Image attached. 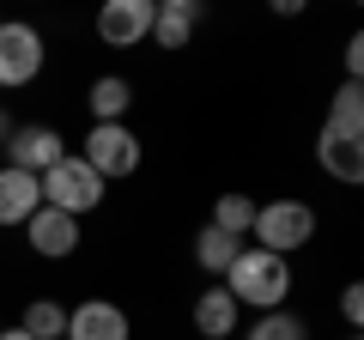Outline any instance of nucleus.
<instances>
[{"instance_id":"b1692460","label":"nucleus","mask_w":364,"mask_h":340,"mask_svg":"<svg viewBox=\"0 0 364 340\" xmlns=\"http://www.w3.org/2000/svg\"><path fill=\"white\" fill-rule=\"evenodd\" d=\"M352 340H358V334H352Z\"/></svg>"},{"instance_id":"6ab92c4d","label":"nucleus","mask_w":364,"mask_h":340,"mask_svg":"<svg viewBox=\"0 0 364 340\" xmlns=\"http://www.w3.org/2000/svg\"><path fill=\"white\" fill-rule=\"evenodd\" d=\"M243 340H310V328H304L298 310H267V316H255V322H249Z\"/></svg>"},{"instance_id":"ddd939ff","label":"nucleus","mask_w":364,"mask_h":340,"mask_svg":"<svg viewBox=\"0 0 364 340\" xmlns=\"http://www.w3.org/2000/svg\"><path fill=\"white\" fill-rule=\"evenodd\" d=\"M195 25H200V0H158V13H152V43H158V49H188Z\"/></svg>"},{"instance_id":"6e6552de","label":"nucleus","mask_w":364,"mask_h":340,"mask_svg":"<svg viewBox=\"0 0 364 340\" xmlns=\"http://www.w3.org/2000/svg\"><path fill=\"white\" fill-rule=\"evenodd\" d=\"M67 340H134V322L116 298H85L67 310Z\"/></svg>"},{"instance_id":"f257e3e1","label":"nucleus","mask_w":364,"mask_h":340,"mask_svg":"<svg viewBox=\"0 0 364 340\" xmlns=\"http://www.w3.org/2000/svg\"><path fill=\"white\" fill-rule=\"evenodd\" d=\"M219 286L237 298V310L267 316V310H286V298H291V286H298V280H291V262H286V255L243 243V249H237V262L225 267Z\"/></svg>"},{"instance_id":"4468645a","label":"nucleus","mask_w":364,"mask_h":340,"mask_svg":"<svg viewBox=\"0 0 364 340\" xmlns=\"http://www.w3.org/2000/svg\"><path fill=\"white\" fill-rule=\"evenodd\" d=\"M85 110H91V122H128V110H134V79L97 73V79H91V92H85Z\"/></svg>"},{"instance_id":"2eb2a0df","label":"nucleus","mask_w":364,"mask_h":340,"mask_svg":"<svg viewBox=\"0 0 364 340\" xmlns=\"http://www.w3.org/2000/svg\"><path fill=\"white\" fill-rule=\"evenodd\" d=\"M328 134H340V140H364V85H340L334 97H328Z\"/></svg>"},{"instance_id":"20e7f679","label":"nucleus","mask_w":364,"mask_h":340,"mask_svg":"<svg viewBox=\"0 0 364 340\" xmlns=\"http://www.w3.org/2000/svg\"><path fill=\"white\" fill-rule=\"evenodd\" d=\"M79 158H85L104 183H122V176L140 170L146 146H140V134H134V122H91L85 128V152Z\"/></svg>"},{"instance_id":"5701e85b","label":"nucleus","mask_w":364,"mask_h":340,"mask_svg":"<svg viewBox=\"0 0 364 340\" xmlns=\"http://www.w3.org/2000/svg\"><path fill=\"white\" fill-rule=\"evenodd\" d=\"M0 340H31V334H25V328H0Z\"/></svg>"},{"instance_id":"7ed1b4c3","label":"nucleus","mask_w":364,"mask_h":340,"mask_svg":"<svg viewBox=\"0 0 364 340\" xmlns=\"http://www.w3.org/2000/svg\"><path fill=\"white\" fill-rule=\"evenodd\" d=\"M249 237H255V249H273V255H286V262H291V255L316 237V207H310V201H291V195L255 201V225H249Z\"/></svg>"},{"instance_id":"a211bd4d","label":"nucleus","mask_w":364,"mask_h":340,"mask_svg":"<svg viewBox=\"0 0 364 340\" xmlns=\"http://www.w3.org/2000/svg\"><path fill=\"white\" fill-rule=\"evenodd\" d=\"M207 225L243 243L249 225H255V201H249V195H219V201H213V219H207Z\"/></svg>"},{"instance_id":"f8f14e48","label":"nucleus","mask_w":364,"mask_h":340,"mask_svg":"<svg viewBox=\"0 0 364 340\" xmlns=\"http://www.w3.org/2000/svg\"><path fill=\"white\" fill-rule=\"evenodd\" d=\"M316 164L334 176V183H346V188H358L364 183V140H340V134H316Z\"/></svg>"},{"instance_id":"f03ea898","label":"nucleus","mask_w":364,"mask_h":340,"mask_svg":"<svg viewBox=\"0 0 364 340\" xmlns=\"http://www.w3.org/2000/svg\"><path fill=\"white\" fill-rule=\"evenodd\" d=\"M37 183H43V207L67 213V219H85V213H97V207H104V195H109V183H104V176H97V170H91L79 152H67L61 164H49Z\"/></svg>"},{"instance_id":"dca6fc26","label":"nucleus","mask_w":364,"mask_h":340,"mask_svg":"<svg viewBox=\"0 0 364 340\" xmlns=\"http://www.w3.org/2000/svg\"><path fill=\"white\" fill-rule=\"evenodd\" d=\"M237 237H225V231H213V225H200L195 231V262H200V274H213V280H225V267L237 262Z\"/></svg>"},{"instance_id":"39448f33","label":"nucleus","mask_w":364,"mask_h":340,"mask_svg":"<svg viewBox=\"0 0 364 340\" xmlns=\"http://www.w3.org/2000/svg\"><path fill=\"white\" fill-rule=\"evenodd\" d=\"M43 61H49L43 31L25 25V18H0V92H25V85H37Z\"/></svg>"},{"instance_id":"4be33fe9","label":"nucleus","mask_w":364,"mask_h":340,"mask_svg":"<svg viewBox=\"0 0 364 340\" xmlns=\"http://www.w3.org/2000/svg\"><path fill=\"white\" fill-rule=\"evenodd\" d=\"M13 128H18V122L6 116V110H0V146H6V134H13Z\"/></svg>"},{"instance_id":"423d86ee","label":"nucleus","mask_w":364,"mask_h":340,"mask_svg":"<svg viewBox=\"0 0 364 340\" xmlns=\"http://www.w3.org/2000/svg\"><path fill=\"white\" fill-rule=\"evenodd\" d=\"M6 164L13 170H25V176H43L49 164H61L67 158V140H61V128H49V122H18L13 134H6Z\"/></svg>"},{"instance_id":"f3484780","label":"nucleus","mask_w":364,"mask_h":340,"mask_svg":"<svg viewBox=\"0 0 364 340\" xmlns=\"http://www.w3.org/2000/svg\"><path fill=\"white\" fill-rule=\"evenodd\" d=\"M18 328H25L31 340H67V304H55V298H31L25 316H18Z\"/></svg>"},{"instance_id":"412c9836","label":"nucleus","mask_w":364,"mask_h":340,"mask_svg":"<svg viewBox=\"0 0 364 340\" xmlns=\"http://www.w3.org/2000/svg\"><path fill=\"white\" fill-rule=\"evenodd\" d=\"M340 67H346V79L358 85V73H364V37H346V49H340Z\"/></svg>"},{"instance_id":"9b49d317","label":"nucleus","mask_w":364,"mask_h":340,"mask_svg":"<svg viewBox=\"0 0 364 340\" xmlns=\"http://www.w3.org/2000/svg\"><path fill=\"white\" fill-rule=\"evenodd\" d=\"M37 207H43V183L13 164H0V231H25V219Z\"/></svg>"},{"instance_id":"9d476101","label":"nucleus","mask_w":364,"mask_h":340,"mask_svg":"<svg viewBox=\"0 0 364 340\" xmlns=\"http://www.w3.org/2000/svg\"><path fill=\"white\" fill-rule=\"evenodd\" d=\"M188 316H195V334L200 340H237V334H243V310H237V298L219 286V280H213L207 292H195V310H188Z\"/></svg>"},{"instance_id":"aec40b11","label":"nucleus","mask_w":364,"mask_h":340,"mask_svg":"<svg viewBox=\"0 0 364 340\" xmlns=\"http://www.w3.org/2000/svg\"><path fill=\"white\" fill-rule=\"evenodd\" d=\"M340 316H346V328L358 334V322H364V286H346V292H340Z\"/></svg>"},{"instance_id":"0eeeda50","label":"nucleus","mask_w":364,"mask_h":340,"mask_svg":"<svg viewBox=\"0 0 364 340\" xmlns=\"http://www.w3.org/2000/svg\"><path fill=\"white\" fill-rule=\"evenodd\" d=\"M152 13H158V0H104L91 25L109 49H140V43H152Z\"/></svg>"},{"instance_id":"1a4fd4ad","label":"nucleus","mask_w":364,"mask_h":340,"mask_svg":"<svg viewBox=\"0 0 364 340\" xmlns=\"http://www.w3.org/2000/svg\"><path fill=\"white\" fill-rule=\"evenodd\" d=\"M25 243L37 249L43 262H67L79 249V219H67V213H55V207H37L25 219Z\"/></svg>"}]
</instances>
